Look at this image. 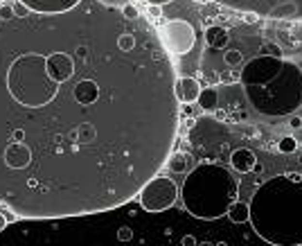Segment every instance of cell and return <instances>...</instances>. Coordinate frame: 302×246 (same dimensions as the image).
<instances>
[{
  "label": "cell",
  "mask_w": 302,
  "mask_h": 246,
  "mask_svg": "<svg viewBox=\"0 0 302 246\" xmlns=\"http://www.w3.org/2000/svg\"><path fill=\"white\" fill-rule=\"evenodd\" d=\"M122 14H124L126 18H140V16H142V14H140V9L133 5V2H126V5L122 7Z\"/></svg>",
  "instance_id": "17"
},
{
  "label": "cell",
  "mask_w": 302,
  "mask_h": 246,
  "mask_svg": "<svg viewBox=\"0 0 302 246\" xmlns=\"http://www.w3.org/2000/svg\"><path fill=\"white\" fill-rule=\"evenodd\" d=\"M167 167H169L171 172H176V174L185 172V169H187V156H185V154H178V151H174V154L169 156V163H167Z\"/></svg>",
  "instance_id": "14"
},
{
  "label": "cell",
  "mask_w": 302,
  "mask_h": 246,
  "mask_svg": "<svg viewBox=\"0 0 302 246\" xmlns=\"http://www.w3.org/2000/svg\"><path fill=\"white\" fill-rule=\"evenodd\" d=\"M118 237H120V242H129V240L133 237V230H131L129 226H122V228L118 230Z\"/></svg>",
  "instance_id": "23"
},
{
  "label": "cell",
  "mask_w": 302,
  "mask_h": 246,
  "mask_svg": "<svg viewBox=\"0 0 302 246\" xmlns=\"http://www.w3.org/2000/svg\"><path fill=\"white\" fill-rule=\"evenodd\" d=\"M219 82H224V84H237V82H242V72H221Z\"/></svg>",
  "instance_id": "19"
},
{
  "label": "cell",
  "mask_w": 302,
  "mask_h": 246,
  "mask_svg": "<svg viewBox=\"0 0 302 246\" xmlns=\"http://www.w3.org/2000/svg\"><path fill=\"white\" fill-rule=\"evenodd\" d=\"M250 224L273 246H302V174L264 181L250 199Z\"/></svg>",
  "instance_id": "2"
},
{
  "label": "cell",
  "mask_w": 302,
  "mask_h": 246,
  "mask_svg": "<svg viewBox=\"0 0 302 246\" xmlns=\"http://www.w3.org/2000/svg\"><path fill=\"white\" fill-rule=\"evenodd\" d=\"M99 2H102V5H106V7H120V9H122V7L129 2V0H99Z\"/></svg>",
  "instance_id": "24"
},
{
  "label": "cell",
  "mask_w": 302,
  "mask_h": 246,
  "mask_svg": "<svg viewBox=\"0 0 302 246\" xmlns=\"http://www.w3.org/2000/svg\"><path fill=\"white\" fill-rule=\"evenodd\" d=\"M2 2H7V0H0V5H2Z\"/></svg>",
  "instance_id": "32"
},
{
  "label": "cell",
  "mask_w": 302,
  "mask_h": 246,
  "mask_svg": "<svg viewBox=\"0 0 302 246\" xmlns=\"http://www.w3.org/2000/svg\"><path fill=\"white\" fill-rule=\"evenodd\" d=\"M198 106L203 111H217V104H219V93L212 88V86H208V88H203L201 91V95H198Z\"/></svg>",
  "instance_id": "13"
},
{
  "label": "cell",
  "mask_w": 302,
  "mask_h": 246,
  "mask_svg": "<svg viewBox=\"0 0 302 246\" xmlns=\"http://www.w3.org/2000/svg\"><path fill=\"white\" fill-rule=\"evenodd\" d=\"M228 217H230V221H235V224L250 221V206L248 203H243V201H235L228 210Z\"/></svg>",
  "instance_id": "12"
},
{
  "label": "cell",
  "mask_w": 302,
  "mask_h": 246,
  "mask_svg": "<svg viewBox=\"0 0 302 246\" xmlns=\"http://www.w3.org/2000/svg\"><path fill=\"white\" fill-rule=\"evenodd\" d=\"M158 36L163 41L165 50L169 52L171 57H183L194 48L196 43V32H194V25L187 23V20H167L158 27Z\"/></svg>",
  "instance_id": "7"
},
{
  "label": "cell",
  "mask_w": 302,
  "mask_h": 246,
  "mask_svg": "<svg viewBox=\"0 0 302 246\" xmlns=\"http://www.w3.org/2000/svg\"><path fill=\"white\" fill-rule=\"evenodd\" d=\"M147 2H149V5H167V2H171V0H147Z\"/></svg>",
  "instance_id": "29"
},
{
  "label": "cell",
  "mask_w": 302,
  "mask_h": 246,
  "mask_svg": "<svg viewBox=\"0 0 302 246\" xmlns=\"http://www.w3.org/2000/svg\"><path fill=\"white\" fill-rule=\"evenodd\" d=\"M250 106L269 117H287L302 106V70L282 57L250 59L242 70Z\"/></svg>",
  "instance_id": "3"
},
{
  "label": "cell",
  "mask_w": 302,
  "mask_h": 246,
  "mask_svg": "<svg viewBox=\"0 0 302 246\" xmlns=\"http://www.w3.org/2000/svg\"><path fill=\"white\" fill-rule=\"evenodd\" d=\"M27 12L34 14H63L70 12L81 0H18Z\"/></svg>",
  "instance_id": "8"
},
{
  "label": "cell",
  "mask_w": 302,
  "mask_h": 246,
  "mask_svg": "<svg viewBox=\"0 0 302 246\" xmlns=\"http://www.w3.org/2000/svg\"><path fill=\"white\" fill-rule=\"evenodd\" d=\"M201 91L203 88L194 77H183L176 82V95L181 99V104H196Z\"/></svg>",
  "instance_id": "9"
},
{
  "label": "cell",
  "mask_w": 302,
  "mask_h": 246,
  "mask_svg": "<svg viewBox=\"0 0 302 246\" xmlns=\"http://www.w3.org/2000/svg\"><path fill=\"white\" fill-rule=\"evenodd\" d=\"M176 82L158 27L120 7L0 20V206L68 219L129 203L174 154Z\"/></svg>",
  "instance_id": "1"
},
{
  "label": "cell",
  "mask_w": 302,
  "mask_h": 246,
  "mask_svg": "<svg viewBox=\"0 0 302 246\" xmlns=\"http://www.w3.org/2000/svg\"><path fill=\"white\" fill-rule=\"evenodd\" d=\"M205 43L210 48H214V50H224L228 46V32L219 25L205 27Z\"/></svg>",
  "instance_id": "11"
},
{
  "label": "cell",
  "mask_w": 302,
  "mask_h": 246,
  "mask_svg": "<svg viewBox=\"0 0 302 246\" xmlns=\"http://www.w3.org/2000/svg\"><path fill=\"white\" fill-rule=\"evenodd\" d=\"M262 54H271V57H282V48L277 43H264Z\"/></svg>",
  "instance_id": "18"
},
{
  "label": "cell",
  "mask_w": 302,
  "mask_h": 246,
  "mask_svg": "<svg viewBox=\"0 0 302 246\" xmlns=\"http://www.w3.org/2000/svg\"><path fill=\"white\" fill-rule=\"evenodd\" d=\"M243 20L253 25V23H257V20H259V14H255V12H243Z\"/></svg>",
  "instance_id": "25"
},
{
  "label": "cell",
  "mask_w": 302,
  "mask_h": 246,
  "mask_svg": "<svg viewBox=\"0 0 302 246\" xmlns=\"http://www.w3.org/2000/svg\"><path fill=\"white\" fill-rule=\"evenodd\" d=\"M16 16V12H14V7L12 5H7V2H2L0 5V20H9Z\"/></svg>",
  "instance_id": "21"
},
{
  "label": "cell",
  "mask_w": 302,
  "mask_h": 246,
  "mask_svg": "<svg viewBox=\"0 0 302 246\" xmlns=\"http://www.w3.org/2000/svg\"><path fill=\"white\" fill-rule=\"evenodd\" d=\"M235 12H255L259 18L302 20V0H214Z\"/></svg>",
  "instance_id": "5"
},
{
  "label": "cell",
  "mask_w": 302,
  "mask_h": 246,
  "mask_svg": "<svg viewBox=\"0 0 302 246\" xmlns=\"http://www.w3.org/2000/svg\"><path fill=\"white\" fill-rule=\"evenodd\" d=\"M194 2H201V5H203V2H208V0H194Z\"/></svg>",
  "instance_id": "31"
},
{
  "label": "cell",
  "mask_w": 302,
  "mask_h": 246,
  "mask_svg": "<svg viewBox=\"0 0 302 246\" xmlns=\"http://www.w3.org/2000/svg\"><path fill=\"white\" fill-rule=\"evenodd\" d=\"M5 228H7V217H5V213L0 210V233H2Z\"/></svg>",
  "instance_id": "28"
},
{
  "label": "cell",
  "mask_w": 302,
  "mask_h": 246,
  "mask_svg": "<svg viewBox=\"0 0 302 246\" xmlns=\"http://www.w3.org/2000/svg\"><path fill=\"white\" fill-rule=\"evenodd\" d=\"M198 246H212V244H210V242H203V244H198Z\"/></svg>",
  "instance_id": "30"
},
{
  "label": "cell",
  "mask_w": 302,
  "mask_h": 246,
  "mask_svg": "<svg viewBox=\"0 0 302 246\" xmlns=\"http://www.w3.org/2000/svg\"><path fill=\"white\" fill-rule=\"evenodd\" d=\"M239 183L224 165L201 163L183 183V203L198 219H219L237 201Z\"/></svg>",
  "instance_id": "4"
},
{
  "label": "cell",
  "mask_w": 302,
  "mask_h": 246,
  "mask_svg": "<svg viewBox=\"0 0 302 246\" xmlns=\"http://www.w3.org/2000/svg\"><path fill=\"white\" fill-rule=\"evenodd\" d=\"M277 149H280V154H293L298 149V140L293 136H284L280 140V145H277Z\"/></svg>",
  "instance_id": "15"
},
{
  "label": "cell",
  "mask_w": 302,
  "mask_h": 246,
  "mask_svg": "<svg viewBox=\"0 0 302 246\" xmlns=\"http://www.w3.org/2000/svg\"><path fill=\"white\" fill-rule=\"evenodd\" d=\"M289 127H291V129H300V127H302V117L289 115Z\"/></svg>",
  "instance_id": "26"
},
{
  "label": "cell",
  "mask_w": 302,
  "mask_h": 246,
  "mask_svg": "<svg viewBox=\"0 0 302 246\" xmlns=\"http://www.w3.org/2000/svg\"><path fill=\"white\" fill-rule=\"evenodd\" d=\"M178 199V188L169 176H153L145 188L140 190L138 201L147 213H165Z\"/></svg>",
  "instance_id": "6"
},
{
  "label": "cell",
  "mask_w": 302,
  "mask_h": 246,
  "mask_svg": "<svg viewBox=\"0 0 302 246\" xmlns=\"http://www.w3.org/2000/svg\"><path fill=\"white\" fill-rule=\"evenodd\" d=\"M230 165H232V169H237V172L248 174V172L255 169L257 158H255V154H253L250 149L242 147V149H235V151H232V156H230Z\"/></svg>",
  "instance_id": "10"
},
{
  "label": "cell",
  "mask_w": 302,
  "mask_h": 246,
  "mask_svg": "<svg viewBox=\"0 0 302 246\" xmlns=\"http://www.w3.org/2000/svg\"><path fill=\"white\" fill-rule=\"evenodd\" d=\"M181 244H183V246H196V240H194L192 235H185L183 240H181Z\"/></svg>",
  "instance_id": "27"
},
{
  "label": "cell",
  "mask_w": 302,
  "mask_h": 246,
  "mask_svg": "<svg viewBox=\"0 0 302 246\" xmlns=\"http://www.w3.org/2000/svg\"><path fill=\"white\" fill-rule=\"evenodd\" d=\"M201 106H194V104H181V115H190V117H194V115H198L201 113Z\"/></svg>",
  "instance_id": "20"
},
{
  "label": "cell",
  "mask_w": 302,
  "mask_h": 246,
  "mask_svg": "<svg viewBox=\"0 0 302 246\" xmlns=\"http://www.w3.org/2000/svg\"><path fill=\"white\" fill-rule=\"evenodd\" d=\"M224 59H226V64L230 66V68H235V66H242V61H243V57H242V52L239 50H228L224 54Z\"/></svg>",
  "instance_id": "16"
},
{
  "label": "cell",
  "mask_w": 302,
  "mask_h": 246,
  "mask_svg": "<svg viewBox=\"0 0 302 246\" xmlns=\"http://www.w3.org/2000/svg\"><path fill=\"white\" fill-rule=\"evenodd\" d=\"M147 18H151V20L163 18V9H160V5H149V9H147Z\"/></svg>",
  "instance_id": "22"
}]
</instances>
